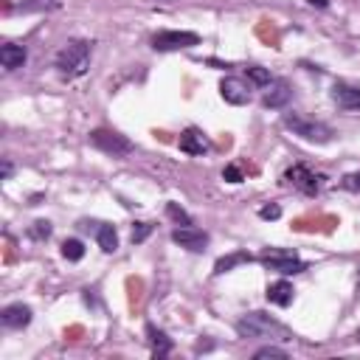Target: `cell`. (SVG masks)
<instances>
[{
    "instance_id": "6da1fadb",
    "label": "cell",
    "mask_w": 360,
    "mask_h": 360,
    "mask_svg": "<svg viewBox=\"0 0 360 360\" xmlns=\"http://www.w3.org/2000/svg\"><path fill=\"white\" fill-rule=\"evenodd\" d=\"M87 65H90V42L87 39H70V42H65L62 51L53 59L56 73L65 76V79L82 76L87 70Z\"/></svg>"
},
{
    "instance_id": "4316f807",
    "label": "cell",
    "mask_w": 360,
    "mask_h": 360,
    "mask_svg": "<svg viewBox=\"0 0 360 360\" xmlns=\"http://www.w3.org/2000/svg\"><path fill=\"white\" fill-rule=\"evenodd\" d=\"M340 186H343L346 191H360V172H352V174H346V177L340 180Z\"/></svg>"
},
{
    "instance_id": "f546056e",
    "label": "cell",
    "mask_w": 360,
    "mask_h": 360,
    "mask_svg": "<svg viewBox=\"0 0 360 360\" xmlns=\"http://www.w3.org/2000/svg\"><path fill=\"white\" fill-rule=\"evenodd\" d=\"M309 6H318V8H326L329 6V0H307Z\"/></svg>"
},
{
    "instance_id": "5bb4252c",
    "label": "cell",
    "mask_w": 360,
    "mask_h": 360,
    "mask_svg": "<svg viewBox=\"0 0 360 360\" xmlns=\"http://www.w3.org/2000/svg\"><path fill=\"white\" fill-rule=\"evenodd\" d=\"M177 146H180V152H186V155H202V152H208V149H211V141L205 138V132H202V129L188 127V129H183V132H180Z\"/></svg>"
},
{
    "instance_id": "2e32d148",
    "label": "cell",
    "mask_w": 360,
    "mask_h": 360,
    "mask_svg": "<svg viewBox=\"0 0 360 360\" xmlns=\"http://www.w3.org/2000/svg\"><path fill=\"white\" fill-rule=\"evenodd\" d=\"M292 295H295V290H292V284L287 278H278V281L267 284V301L276 304V307H290Z\"/></svg>"
},
{
    "instance_id": "9c48e42d",
    "label": "cell",
    "mask_w": 360,
    "mask_h": 360,
    "mask_svg": "<svg viewBox=\"0 0 360 360\" xmlns=\"http://www.w3.org/2000/svg\"><path fill=\"white\" fill-rule=\"evenodd\" d=\"M172 239H174L180 248L191 250V253H200V250H205V245H208V233L200 231V228H194V225H180V228H174V231H172Z\"/></svg>"
},
{
    "instance_id": "7a4b0ae2",
    "label": "cell",
    "mask_w": 360,
    "mask_h": 360,
    "mask_svg": "<svg viewBox=\"0 0 360 360\" xmlns=\"http://www.w3.org/2000/svg\"><path fill=\"white\" fill-rule=\"evenodd\" d=\"M236 335L239 338H281V340L290 338V332L278 321H273L270 315H264V312H248V315H242L236 321Z\"/></svg>"
},
{
    "instance_id": "7c38bea8",
    "label": "cell",
    "mask_w": 360,
    "mask_h": 360,
    "mask_svg": "<svg viewBox=\"0 0 360 360\" xmlns=\"http://www.w3.org/2000/svg\"><path fill=\"white\" fill-rule=\"evenodd\" d=\"M332 101L346 112H360V87L346 84V82H335L332 84Z\"/></svg>"
},
{
    "instance_id": "44dd1931",
    "label": "cell",
    "mask_w": 360,
    "mask_h": 360,
    "mask_svg": "<svg viewBox=\"0 0 360 360\" xmlns=\"http://www.w3.org/2000/svg\"><path fill=\"white\" fill-rule=\"evenodd\" d=\"M245 73H248V79H250L256 87H267V84L273 82L270 70H267V68H259V65H250V68H245Z\"/></svg>"
},
{
    "instance_id": "277c9868",
    "label": "cell",
    "mask_w": 360,
    "mask_h": 360,
    "mask_svg": "<svg viewBox=\"0 0 360 360\" xmlns=\"http://www.w3.org/2000/svg\"><path fill=\"white\" fill-rule=\"evenodd\" d=\"M90 143H93L98 152L110 155V158H127V155L135 149L127 135H121V132H115V129H104V127H98V129L90 132Z\"/></svg>"
},
{
    "instance_id": "ba28073f",
    "label": "cell",
    "mask_w": 360,
    "mask_h": 360,
    "mask_svg": "<svg viewBox=\"0 0 360 360\" xmlns=\"http://www.w3.org/2000/svg\"><path fill=\"white\" fill-rule=\"evenodd\" d=\"M79 228H82V231H90V233L96 236V242H98V248H101L104 253H115V250H118V233H115V228H112L110 222L82 219V222H79Z\"/></svg>"
},
{
    "instance_id": "8fae6325",
    "label": "cell",
    "mask_w": 360,
    "mask_h": 360,
    "mask_svg": "<svg viewBox=\"0 0 360 360\" xmlns=\"http://www.w3.org/2000/svg\"><path fill=\"white\" fill-rule=\"evenodd\" d=\"M290 98H292V87H290V82H284V79H273V82L267 84L264 96H262V104H264L267 110H281V107L290 104Z\"/></svg>"
},
{
    "instance_id": "603a6c76",
    "label": "cell",
    "mask_w": 360,
    "mask_h": 360,
    "mask_svg": "<svg viewBox=\"0 0 360 360\" xmlns=\"http://www.w3.org/2000/svg\"><path fill=\"white\" fill-rule=\"evenodd\" d=\"M51 233H53V225H51L48 219H37V222L28 228V236H31V239H37V242H45Z\"/></svg>"
},
{
    "instance_id": "52a82bcc",
    "label": "cell",
    "mask_w": 360,
    "mask_h": 360,
    "mask_svg": "<svg viewBox=\"0 0 360 360\" xmlns=\"http://www.w3.org/2000/svg\"><path fill=\"white\" fill-rule=\"evenodd\" d=\"M200 45V34L197 31H158L152 37V48L160 53L169 51H183V48H194Z\"/></svg>"
},
{
    "instance_id": "e0dca14e",
    "label": "cell",
    "mask_w": 360,
    "mask_h": 360,
    "mask_svg": "<svg viewBox=\"0 0 360 360\" xmlns=\"http://www.w3.org/2000/svg\"><path fill=\"white\" fill-rule=\"evenodd\" d=\"M25 59H28V53H25V48H22V45L6 42V45L0 48V65H3L6 70H17V68H22V65H25Z\"/></svg>"
},
{
    "instance_id": "8992f818",
    "label": "cell",
    "mask_w": 360,
    "mask_h": 360,
    "mask_svg": "<svg viewBox=\"0 0 360 360\" xmlns=\"http://www.w3.org/2000/svg\"><path fill=\"white\" fill-rule=\"evenodd\" d=\"M284 180L292 186V188H298L301 194H307V197H315L318 191H321V186H323V174H315L309 166H304V163H295V166H290L287 172H284Z\"/></svg>"
},
{
    "instance_id": "d6986e66",
    "label": "cell",
    "mask_w": 360,
    "mask_h": 360,
    "mask_svg": "<svg viewBox=\"0 0 360 360\" xmlns=\"http://www.w3.org/2000/svg\"><path fill=\"white\" fill-rule=\"evenodd\" d=\"M59 6H62V0H22V3L17 6V11L34 14V11H53V8H59Z\"/></svg>"
},
{
    "instance_id": "484cf974",
    "label": "cell",
    "mask_w": 360,
    "mask_h": 360,
    "mask_svg": "<svg viewBox=\"0 0 360 360\" xmlns=\"http://www.w3.org/2000/svg\"><path fill=\"white\" fill-rule=\"evenodd\" d=\"M259 217H262V219H278V217H281V205H276V202L262 205V208H259Z\"/></svg>"
},
{
    "instance_id": "cb8c5ba5",
    "label": "cell",
    "mask_w": 360,
    "mask_h": 360,
    "mask_svg": "<svg viewBox=\"0 0 360 360\" xmlns=\"http://www.w3.org/2000/svg\"><path fill=\"white\" fill-rule=\"evenodd\" d=\"M264 357H281V360H284V357H287V349L270 343V346H262V349L253 352V360H264Z\"/></svg>"
},
{
    "instance_id": "4fadbf2b",
    "label": "cell",
    "mask_w": 360,
    "mask_h": 360,
    "mask_svg": "<svg viewBox=\"0 0 360 360\" xmlns=\"http://www.w3.org/2000/svg\"><path fill=\"white\" fill-rule=\"evenodd\" d=\"M31 318H34L31 307H28V304H20V301L3 307V312H0V323H3L6 329H25V326L31 323Z\"/></svg>"
},
{
    "instance_id": "ac0fdd59",
    "label": "cell",
    "mask_w": 360,
    "mask_h": 360,
    "mask_svg": "<svg viewBox=\"0 0 360 360\" xmlns=\"http://www.w3.org/2000/svg\"><path fill=\"white\" fill-rule=\"evenodd\" d=\"M248 262H253V256H250L248 250H236V253H231V256H222V259H217V264H214V273H217V276H222V273L233 270L236 264H248Z\"/></svg>"
},
{
    "instance_id": "d4e9b609",
    "label": "cell",
    "mask_w": 360,
    "mask_h": 360,
    "mask_svg": "<svg viewBox=\"0 0 360 360\" xmlns=\"http://www.w3.org/2000/svg\"><path fill=\"white\" fill-rule=\"evenodd\" d=\"M149 233H152V222H135V225H132L129 239H132V245H141V242H143Z\"/></svg>"
},
{
    "instance_id": "9a60e30c",
    "label": "cell",
    "mask_w": 360,
    "mask_h": 360,
    "mask_svg": "<svg viewBox=\"0 0 360 360\" xmlns=\"http://www.w3.org/2000/svg\"><path fill=\"white\" fill-rule=\"evenodd\" d=\"M146 340H149L152 357H166L172 352V338L163 329H158L155 323H146Z\"/></svg>"
},
{
    "instance_id": "83f0119b",
    "label": "cell",
    "mask_w": 360,
    "mask_h": 360,
    "mask_svg": "<svg viewBox=\"0 0 360 360\" xmlns=\"http://www.w3.org/2000/svg\"><path fill=\"white\" fill-rule=\"evenodd\" d=\"M222 177H225L228 183H242V172H239V166H233V163L222 169Z\"/></svg>"
},
{
    "instance_id": "ffe728a7",
    "label": "cell",
    "mask_w": 360,
    "mask_h": 360,
    "mask_svg": "<svg viewBox=\"0 0 360 360\" xmlns=\"http://www.w3.org/2000/svg\"><path fill=\"white\" fill-rule=\"evenodd\" d=\"M62 256H65L68 262H82V259H84V245H82V239H65V242H62Z\"/></svg>"
},
{
    "instance_id": "7402d4cb",
    "label": "cell",
    "mask_w": 360,
    "mask_h": 360,
    "mask_svg": "<svg viewBox=\"0 0 360 360\" xmlns=\"http://www.w3.org/2000/svg\"><path fill=\"white\" fill-rule=\"evenodd\" d=\"M166 214H169V219H174L177 225H194L191 214H188L186 208H180L177 202H166Z\"/></svg>"
},
{
    "instance_id": "30bf717a",
    "label": "cell",
    "mask_w": 360,
    "mask_h": 360,
    "mask_svg": "<svg viewBox=\"0 0 360 360\" xmlns=\"http://www.w3.org/2000/svg\"><path fill=\"white\" fill-rule=\"evenodd\" d=\"M219 96H222L228 104H233V107H242V104L250 101V90H248V84H245L239 76H225V79L219 82Z\"/></svg>"
},
{
    "instance_id": "3957f363",
    "label": "cell",
    "mask_w": 360,
    "mask_h": 360,
    "mask_svg": "<svg viewBox=\"0 0 360 360\" xmlns=\"http://www.w3.org/2000/svg\"><path fill=\"white\" fill-rule=\"evenodd\" d=\"M281 121L292 135H298V138H304L309 143H329L332 135H335L332 127H326L323 121H315L309 115H301V112H284Z\"/></svg>"
},
{
    "instance_id": "f1b7e54d",
    "label": "cell",
    "mask_w": 360,
    "mask_h": 360,
    "mask_svg": "<svg viewBox=\"0 0 360 360\" xmlns=\"http://www.w3.org/2000/svg\"><path fill=\"white\" fill-rule=\"evenodd\" d=\"M11 172H14V166H11V160L6 158V160H3V169H0V177H3V180H8V177H11Z\"/></svg>"
},
{
    "instance_id": "5b68a950",
    "label": "cell",
    "mask_w": 360,
    "mask_h": 360,
    "mask_svg": "<svg viewBox=\"0 0 360 360\" xmlns=\"http://www.w3.org/2000/svg\"><path fill=\"white\" fill-rule=\"evenodd\" d=\"M259 259H262V264H264L267 270H276V273H281V276H295V273H304V270H307V262H301L292 250H278V248H273V250H264Z\"/></svg>"
}]
</instances>
